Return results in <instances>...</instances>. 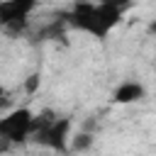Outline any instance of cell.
<instances>
[{
    "mask_svg": "<svg viewBox=\"0 0 156 156\" xmlns=\"http://www.w3.org/2000/svg\"><path fill=\"white\" fill-rule=\"evenodd\" d=\"M127 10V5H117V2H100V5H76L73 15H71V24L98 37L105 39L112 27L122 20V12Z\"/></svg>",
    "mask_w": 156,
    "mask_h": 156,
    "instance_id": "cell-1",
    "label": "cell"
},
{
    "mask_svg": "<svg viewBox=\"0 0 156 156\" xmlns=\"http://www.w3.org/2000/svg\"><path fill=\"white\" fill-rule=\"evenodd\" d=\"M32 124H34L32 110L17 107L7 117H0V139H7L12 144H20V141H24L32 134Z\"/></svg>",
    "mask_w": 156,
    "mask_h": 156,
    "instance_id": "cell-2",
    "label": "cell"
},
{
    "mask_svg": "<svg viewBox=\"0 0 156 156\" xmlns=\"http://www.w3.org/2000/svg\"><path fill=\"white\" fill-rule=\"evenodd\" d=\"M34 10V2L27 0H12V2H0V24L5 27H22L27 22V15Z\"/></svg>",
    "mask_w": 156,
    "mask_h": 156,
    "instance_id": "cell-3",
    "label": "cell"
},
{
    "mask_svg": "<svg viewBox=\"0 0 156 156\" xmlns=\"http://www.w3.org/2000/svg\"><path fill=\"white\" fill-rule=\"evenodd\" d=\"M146 95L144 85L139 80H122L115 90H112V100L117 105H132V102H139L141 98Z\"/></svg>",
    "mask_w": 156,
    "mask_h": 156,
    "instance_id": "cell-4",
    "label": "cell"
},
{
    "mask_svg": "<svg viewBox=\"0 0 156 156\" xmlns=\"http://www.w3.org/2000/svg\"><path fill=\"white\" fill-rule=\"evenodd\" d=\"M93 144V136L90 134H78V136H73V149L76 151H83V149H88Z\"/></svg>",
    "mask_w": 156,
    "mask_h": 156,
    "instance_id": "cell-5",
    "label": "cell"
},
{
    "mask_svg": "<svg viewBox=\"0 0 156 156\" xmlns=\"http://www.w3.org/2000/svg\"><path fill=\"white\" fill-rule=\"evenodd\" d=\"M24 88H27V93H34V90H39V76H37V73H32V76L24 80Z\"/></svg>",
    "mask_w": 156,
    "mask_h": 156,
    "instance_id": "cell-6",
    "label": "cell"
},
{
    "mask_svg": "<svg viewBox=\"0 0 156 156\" xmlns=\"http://www.w3.org/2000/svg\"><path fill=\"white\" fill-rule=\"evenodd\" d=\"M2 95H5V90H2V85H0V102H2Z\"/></svg>",
    "mask_w": 156,
    "mask_h": 156,
    "instance_id": "cell-7",
    "label": "cell"
}]
</instances>
